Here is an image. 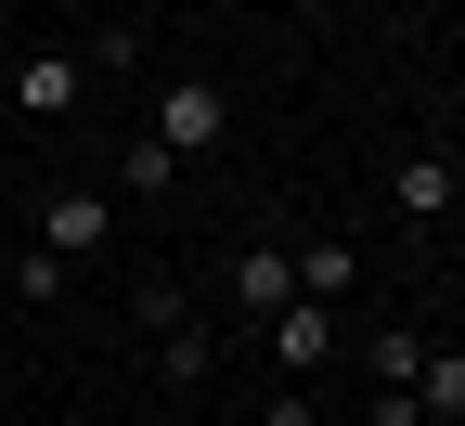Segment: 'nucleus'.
Listing matches in <instances>:
<instances>
[{
	"label": "nucleus",
	"instance_id": "1",
	"mask_svg": "<svg viewBox=\"0 0 465 426\" xmlns=\"http://www.w3.org/2000/svg\"><path fill=\"white\" fill-rule=\"evenodd\" d=\"M143 323H155V362H168V388H207V323L182 311V284H143Z\"/></svg>",
	"mask_w": 465,
	"mask_h": 426
},
{
	"label": "nucleus",
	"instance_id": "2",
	"mask_svg": "<svg viewBox=\"0 0 465 426\" xmlns=\"http://www.w3.org/2000/svg\"><path fill=\"white\" fill-rule=\"evenodd\" d=\"M220 116H232L220 78H168V91H155V143H168V155H207V143H220Z\"/></svg>",
	"mask_w": 465,
	"mask_h": 426
},
{
	"label": "nucleus",
	"instance_id": "3",
	"mask_svg": "<svg viewBox=\"0 0 465 426\" xmlns=\"http://www.w3.org/2000/svg\"><path fill=\"white\" fill-rule=\"evenodd\" d=\"M104 220H116V207L91 194V181H52V194H39V246H52V259H91Z\"/></svg>",
	"mask_w": 465,
	"mask_h": 426
},
{
	"label": "nucleus",
	"instance_id": "4",
	"mask_svg": "<svg viewBox=\"0 0 465 426\" xmlns=\"http://www.w3.org/2000/svg\"><path fill=\"white\" fill-rule=\"evenodd\" d=\"M388 207H401V220H440V207H452V143H414V155H401V168H388Z\"/></svg>",
	"mask_w": 465,
	"mask_h": 426
},
{
	"label": "nucleus",
	"instance_id": "5",
	"mask_svg": "<svg viewBox=\"0 0 465 426\" xmlns=\"http://www.w3.org/2000/svg\"><path fill=\"white\" fill-rule=\"evenodd\" d=\"M78 78H91L78 52H39V65H14V104H26V116H65V104H78Z\"/></svg>",
	"mask_w": 465,
	"mask_h": 426
},
{
	"label": "nucleus",
	"instance_id": "6",
	"mask_svg": "<svg viewBox=\"0 0 465 426\" xmlns=\"http://www.w3.org/2000/svg\"><path fill=\"white\" fill-rule=\"evenodd\" d=\"M323 349H336V336H323V311H298V297H284V311H272V362H284V375H311Z\"/></svg>",
	"mask_w": 465,
	"mask_h": 426
},
{
	"label": "nucleus",
	"instance_id": "7",
	"mask_svg": "<svg viewBox=\"0 0 465 426\" xmlns=\"http://www.w3.org/2000/svg\"><path fill=\"white\" fill-rule=\"evenodd\" d=\"M232 297H246V311H284V297H298V272H284V246H246V259H232Z\"/></svg>",
	"mask_w": 465,
	"mask_h": 426
},
{
	"label": "nucleus",
	"instance_id": "8",
	"mask_svg": "<svg viewBox=\"0 0 465 426\" xmlns=\"http://www.w3.org/2000/svg\"><path fill=\"white\" fill-rule=\"evenodd\" d=\"M284 272H298V297H336L349 272H362V259H349L336 233H311V246H284Z\"/></svg>",
	"mask_w": 465,
	"mask_h": 426
},
{
	"label": "nucleus",
	"instance_id": "9",
	"mask_svg": "<svg viewBox=\"0 0 465 426\" xmlns=\"http://www.w3.org/2000/svg\"><path fill=\"white\" fill-rule=\"evenodd\" d=\"M414 413H440V426L465 413V349H427L414 362Z\"/></svg>",
	"mask_w": 465,
	"mask_h": 426
},
{
	"label": "nucleus",
	"instance_id": "10",
	"mask_svg": "<svg viewBox=\"0 0 465 426\" xmlns=\"http://www.w3.org/2000/svg\"><path fill=\"white\" fill-rule=\"evenodd\" d=\"M414 362H427V336H414V323H388V336H375V388L414 401Z\"/></svg>",
	"mask_w": 465,
	"mask_h": 426
},
{
	"label": "nucleus",
	"instance_id": "11",
	"mask_svg": "<svg viewBox=\"0 0 465 426\" xmlns=\"http://www.w3.org/2000/svg\"><path fill=\"white\" fill-rule=\"evenodd\" d=\"M65 272H78V259H52V246H26V259H14V297H26V311H52V297H65Z\"/></svg>",
	"mask_w": 465,
	"mask_h": 426
},
{
	"label": "nucleus",
	"instance_id": "12",
	"mask_svg": "<svg viewBox=\"0 0 465 426\" xmlns=\"http://www.w3.org/2000/svg\"><path fill=\"white\" fill-rule=\"evenodd\" d=\"M168 181H182V155H168V143L143 130V143H130V194H168Z\"/></svg>",
	"mask_w": 465,
	"mask_h": 426
}]
</instances>
